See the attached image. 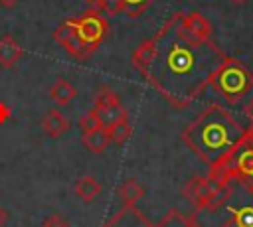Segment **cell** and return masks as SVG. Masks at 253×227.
Returning a JSON list of instances; mask_svg holds the SVG:
<instances>
[{"label": "cell", "instance_id": "cell-4", "mask_svg": "<svg viewBox=\"0 0 253 227\" xmlns=\"http://www.w3.org/2000/svg\"><path fill=\"white\" fill-rule=\"evenodd\" d=\"M77 22V34L87 49V53H95L97 47L103 43L105 36L109 34V22L107 18L97 10H85L81 16L75 18Z\"/></svg>", "mask_w": 253, "mask_h": 227}, {"label": "cell", "instance_id": "cell-11", "mask_svg": "<svg viewBox=\"0 0 253 227\" xmlns=\"http://www.w3.org/2000/svg\"><path fill=\"white\" fill-rule=\"evenodd\" d=\"M22 55H24L22 45L10 34L0 38V67H4V69L14 67L22 59Z\"/></svg>", "mask_w": 253, "mask_h": 227}, {"label": "cell", "instance_id": "cell-19", "mask_svg": "<svg viewBox=\"0 0 253 227\" xmlns=\"http://www.w3.org/2000/svg\"><path fill=\"white\" fill-rule=\"evenodd\" d=\"M119 2H121V12L123 14H126L128 18H138L146 10H150V6L156 0H119Z\"/></svg>", "mask_w": 253, "mask_h": 227}, {"label": "cell", "instance_id": "cell-14", "mask_svg": "<svg viewBox=\"0 0 253 227\" xmlns=\"http://www.w3.org/2000/svg\"><path fill=\"white\" fill-rule=\"evenodd\" d=\"M117 193H119L123 205H136V201L144 195V186L136 178H128L119 184Z\"/></svg>", "mask_w": 253, "mask_h": 227}, {"label": "cell", "instance_id": "cell-1", "mask_svg": "<svg viewBox=\"0 0 253 227\" xmlns=\"http://www.w3.org/2000/svg\"><path fill=\"white\" fill-rule=\"evenodd\" d=\"M150 38L154 57L142 79L174 109L190 107L210 87L227 53L211 38L192 36L180 12L172 14Z\"/></svg>", "mask_w": 253, "mask_h": 227}, {"label": "cell", "instance_id": "cell-15", "mask_svg": "<svg viewBox=\"0 0 253 227\" xmlns=\"http://www.w3.org/2000/svg\"><path fill=\"white\" fill-rule=\"evenodd\" d=\"M101 191H103V188L93 176H83L75 182V195L85 203L95 201L101 195Z\"/></svg>", "mask_w": 253, "mask_h": 227}, {"label": "cell", "instance_id": "cell-8", "mask_svg": "<svg viewBox=\"0 0 253 227\" xmlns=\"http://www.w3.org/2000/svg\"><path fill=\"white\" fill-rule=\"evenodd\" d=\"M101 227H152V221L136 205H123Z\"/></svg>", "mask_w": 253, "mask_h": 227}, {"label": "cell", "instance_id": "cell-9", "mask_svg": "<svg viewBox=\"0 0 253 227\" xmlns=\"http://www.w3.org/2000/svg\"><path fill=\"white\" fill-rule=\"evenodd\" d=\"M42 130L49 138H59L69 130V120L59 109H47L42 118Z\"/></svg>", "mask_w": 253, "mask_h": 227}, {"label": "cell", "instance_id": "cell-2", "mask_svg": "<svg viewBox=\"0 0 253 227\" xmlns=\"http://www.w3.org/2000/svg\"><path fill=\"white\" fill-rule=\"evenodd\" d=\"M247 128L221 105H208L182 130L184 144L210 168H217L243 140Z\"/></svg>", "mask_w": 253, "mask_h": 227}, {"label": "cell", "instance_id": "cell-21", "mask_svg": "<svg viewBox=\"0 0 253 227\" xmlns=\"http://www.w3.org/2000/svg\"><path fill=\"white\" fill-rule=\"evenodd\" d=\"M42 227H69V223H67L59 213H51V215L43 221Z\"/></svg>", "mask_w": 253, "mask_h": 227}, {"label": "cell", "instance_id": "cell-13", "mask_svg": "<svg viewBox=\"0 0 253 227\" xmlns=\"http://www.w3.org/2000/svg\"><path fill=\"white\" fill-rule=\"evenodd\" d=\"M77 95V89L73 87L71 81L67 79H57L51 87H49V97L57 107H67Z\"/></svg>", "mask_w": 253, "mask_h": 227}, {"label": "cell", "instance_id": "cell-12", "mask_svg": "<svg viewBox=\"0 0 253 227\" xmlns=\"http://www.w3.org/2000/svg\"><path fill=\"white\" fill-rule=\"evenodd\" d=\"M152 57H154V43H152V38H148V39H144L142 43L136 45V49L130 55V63L144 77L150 63H152Z\"/></svg>", "mask_w": 253, "mask_h": 227}, {"label": "cell", "instance_id": "cell-17", "mask_svg": "<svg viewBox=\"0 0 253 227\" xmlns=\"http://www.w3.org/2000/svg\"><path fill=\"white\" fill-rule=\"evenodd\" d=\"M152 227H202L194 215H184L178 209H170L158 223H152Z\"/></svg>", "mask_w": 253, "mask_h": 227}, {"label": "cell", "instance_id": "cell-7", "mask_svg": "<svg viewBox=\"0 0 253 227\" xmlns=\"http://www.w3.org/2000/svg\"><path fill=\"white\" fill-rule=\"evenodd\" d=\"M51 38H53V41L59 43L73 59L85 61V59L89 57V53H87V49H85V45H83V41H81V38H79V34H77V22H75V18L63 20V22L53 30Z\"/></svg>", "mask_w": 253, "mask_h": 227}, {"label": "cell", "instance_id": "cell-20", "mask_svg": "<svg viewBox=\"0 0 253 227\" xmlns=\"http://www.w3.org/2000/svg\"><path fill=\"white\" fill-rule=\"evenodd\" d=\"M103 126H105V122H103L101 114H99L95 109H89V111L83 114V118L79 120L81 134H85V132H93V130H99V128H103Z\"/></svg>", "mask_w": 253, "mask_h": 227}, {"label": "cell", "instance_id": "cell-5", "mask_svg": "<svg viewBox=\"0 0 253 227\" xmlns=\"http://www.w3.org/2000/svg\"><path fill=\"white\" fill-rule=\"evenodd\" d=\"M225 186H219L217 182H213L210 176L202 178V176H194L190 178L184 188H182V193L184 197L194 205V211H202L206 207H210L223 191Z\"/></svg>", "mask_w": 253, "mask_h": 227}, {"label": "cell", "instance_id": "cell-10", "mask_svg": "<svg viewBox=\"0 0 253 227\" xmlns=\"http://www.w3.org/2000/svg\"><path fill=\"white\" fill-rule=\"evenodd\" d=\"M180 14H182V24H184V28H186L192 36L204 38V39L211 38V24H210V20H208L204 14H200V12H180Z\"/></svg>", "mask_w": 253, "mask_h": 227}, {"label": "cell", "instance_id": "cell-6", "mask_svg": "<svg viewBox=\"0 0 253 227\" xmlns=\"http://www.w3.org/2000/svg\"><path fill=\"white\" fill-rule=\"evenodd\" d=\"M93 109L101 114L105 126L128 118V113H126V109L123 107L119 95H117L111 87H107V85H103V87L95 93V97H93Z\"/></svg>", "mask_w": 253, "mask_h": 227}, {"label": "cell", "instance_id": "cell-24", "mask_svg": "<svg viewBox=\"0 0 253 227\" xmlns=\"http://www.w3.org/2000/svg\"><path fill=\"white\" fill-rule=\"evenodd\" d=\"M8 219H10V213H8V209L0 205V227H4V225L8 223Z\"/></svg>", "mask_w": 253, "mask_h": 227}, {"label": "cell", "instance_id": "cell-22", "mask_svg": "<svg viewBox=\"0 0 253 227\" xmlns=\"http://www.w3.org/2000/svg\"><path fill=\"white\" fill-rule=\"evenodd\" d=\"M103 14H107V16L121 14V2L119 0H103Z\"/></svg>", "mask_w": 253, "mask_h": 227}, {"label": "cell", "instance_id": "cell-25", "mask_svg": "<svg viewBox=\"0 0 253 227\" xmlns=\"http://www.w3.org/2000/svg\"><path fill=\"white\" fill-rule=\"evenodd\" d=\"M245 114H247V118L253 122V99H251V101L245 105Z\"/></svg>", "mask_w": 253, "mask_h": 227}, {"label": "cell", "instance_id": "cell-27", "mask_svg": "<svg viewBox=\"0 0 253 227\" xmlns=\"http://www.w3.org/2000/svg\"><path fill=\"white\" fill-rule=\"evenodd\" d=\"M247 130H249V134H251V136H253V122H251V124H249V126H247Z\"/></svg>", "mask_w": 253, "mask_h": 227}, {"label": "cell", "instance_id": "cell-29", "mask_svg": "<svg viewBox=\"0 0 253 227\" xmlns=\"http://www.w3.org/2000/svg\"><path fill=\"white\" fill-rule=\"evenodd\" d=\"M235 2H243V0H235Z\"/></svg>", "mask_w": 253, "mask_h": 227}, {"label": "cell", "instance_id": "cell-16", "mask_svg": "<svg viewBox=\"0 0 253 227\" xmlns=\"http://www.w3.org/2000/svg\"><path fill=\"white\" fill-rule=\"evenodd\" d=\"M81 144H83L89 152H93V154H101V152H105V150L109 148L111 138H109L107 128L103 126V128H99V130L81 134Z\"/></svg>", "mask_w": 253, "mask_h": 227}, {"label": "cell", "instance_id": "cell-18", "mask_svg": "<svg viewBox=\"0 0 253 227\" xmlns=\"http://www.w3.org/2000/svg\"><path fill=\"white\" fill-rule=\"evenodd\" d=\"M107 132H109V138H111V144H125L130 136H132V126L126 120H119V122H113L109 126H105Z\"/></svg>", "mask_w": 253, "mask_h": 227}, {"label": "cell", "instance_id": "cell-28", "mask_svg": "<svg viewBox=\"0 0 253 227\" xmlns=\"http://www.w3.org/2000/svg\"><path fill=\"white\" fill-rule=\"evenodd\" d=\"M245 184H249V186H253V174H251V176H249V180H247V182H245Z\"/></svg>", "mask_w": 253, "mask_h": 227}, {"label": "cell", "instance_id": "cell-26", "mask_svg": "<svg viewBox=\"0 0 253 227\" xmlns=\"http://www.w3.org/2000/svg\"><path fill=\"white\" fill-rule=\"evenodd\" d=\"M18 2H20V0H0V6H4V8H14Z\"/></svg>", "mask_w": 253, "mask_h": 227}, {"label": "cell", "instance_id": "cell-3", "mask_svg": "<svg viewBox=\"0 0 253 227\" xmlns=\"http://www.w3.org/2000/svg\"><path fill=\"white\" fill-rule=\"evenodd\" d=\"M210 85L225 103L237 105L253 89V73L243 61L227 55L217 67V71L213 73Z\"/></svg>", "mask_w": 253, "mask_h": 227}, {"label": "cell", "instance_id": "cell-23", "mask_svg": "<svg viewBox=\"0 0 253 227\" xmlns=\"http://www.w3.org/2000/svg\"><path fill=\"white\" fill-rule=\"evenodd\" d=\"M85 4L89 10H97L103 14V0H85Z\"/></svg>", "mask_w": 253, "mask_h": 227}]
</instances>
